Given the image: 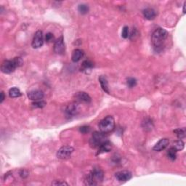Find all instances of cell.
Here are the masks:
<instances>
[{
  "instance_id": "1",
  "label": "cell",
  "mask_w": 186,
  "mask_h": 186,
  "mask_svg": "<svg viewBox=\"0 0 186 186\" xmlns=\"http://www.w3.org/2000/svg\"><path fill=\"white\" fill-rule=\"evenodd\" d=\"M168 35V32L165 29L161 28H157L153 31L151 41L155 51L160 52L162 50Z\"/></svg>"
},
{
  "instance_id": "2",
  "label": "cell",
  "mask_w": 186,
  "mask_h": 186,
  "mask_svg": "<svg viewBox=\"0 0 186 186\" xmlns=\"http://www.w3.org/2000/svg\"><path fill=\"white\" fill-rule=\"evenodd\" d=\"M104 173L103 170L99 167H94L91 172L87 174L85 183L88 185H96L103 181Z\"/></svg>"
},
{
  "instance_id": "3",
  "label": "cell",
  "mask_w": 186,
  "mask_h": 186,
  "mask_svg": "<svg viewBox=\"0 0 186 186\" xmlns=\"http://www.w3.org/2000/svg\"><path fill=\"white\" fill-rule=\"evenodd\" d=\"M23 65V60L20 57H15L13 60H7L2 63L1 66L2 71L5 74H10L18 67Z\"/></svg>"
},
{
  "instance_id": "4",
  "label": "cell",
  "mask_w": 186,
  "mask_h": 186,
  "mask_svg": "<svg viewBox=\"0 0 186 186\" xmlns=\"http://www.w3.org/2000/svg\"><path fill=\"white\" fill-rule=\"evenodd\" d=\"M115 121L111 116H108L100 121L99 124V128L100 132L104 133H109L114 129Z\"/></svg>"
},
{
  "instance_id": "5",
  "label": "cell",
  "mask_w": 186,
  "mask_h": 186,
  "mask_svg": "<svg viewBox=\"0 0 186 186\" xmlns=\"http://www.w3.org/2000/svg\"><path fill=\"white\" fill-rule=\"evenodd\" d=\"M107 140H108V137H107L106 134L102 132H95L92 136L89 143L92 147L99 148L103 143H104Z\"/></svg>"
},
{
  "instance_id": "6",
  "label": "cell",
  "mask_w": 186,
  "mask_h": 186,
  "mask_svg": "<svg viewBox=\"0 0 186 186\" xmlns=\"http://www.w3.org/2000/svg\"><path fill=\"white\" fill-rule=\"evenodd\" d=\"M74 151V149L71 146H68V145L63 146L57 151V156L60 159H67L70 158Z\"/></svg>"
},
{
  "instance_id": "7",
  "label": "cell",
  "mask_w": 186,
  "mask_h": 186,
  "mask_svg": "<svg viewBox=\"0 0 186 186\" xmlns=\"http://www.w3.org/2000/svg\"><path fill=\"white\" fill-rule=\"evenodd\" d=\"M66 47H65L64 39L63 36H60L58 39H57L54 45V51L55 53L58 55H63L65 53Z\"/></svg>"
},
{
  "instance_id": "8",
  "label": "cell",
  "mask_w": 186,
  "mask_h": 186,
  "mask_svg": "<svg viewBox=\"0 0 186 186\" xmlns=\"http://www.w3.org/2000/svg\"><path fill=\"white\" fill-rule=\"evenodd\" d=\"M44 38L43 34L41 31H38L36 32L35 35L34 36L33 41H32V47L34 48H39L43 45Z\"/></svg>"
},
{
  "instance_id": "9",
  "label": "cell",
  "mask_w": 186,
  "mask_h": 186,
  "mask_svg": "<svg viewBox=\"0 0 186 186\" xmlns=\"http://www.w3.org/2000/svg\"><path fill=\"white\" fill-rule=\"evenodd\" d=\"M115 177L120 182H126L132 178V173L127 170H123L116 172Z\"/></svg>"
},
{
  "instance_id": "10",
  "label": "cell",
  "mask_w": 186,
  "mask_h": 186,
  "mask_svg": "<svg viewBox=\"0 0 186 186\" xmlns=\"http://www.w3.org/2000/svg\"><path fill=\"white\" fill-rule=\"evenodd\" d=\"M28 97L33 101L42 100L44 97V93L41 90H32L28 93Z\"/></svg>"
},
{
  "instance_id": "11",
  "label": "cell",
  "mask_w": 186,
  "mask_h": 186,
  "mask_svg": "<svg viewBox=\"0 0 186 186\" xmlns=\"http://www.w3.org/2000/svg\"><path fill=\"white\" fill-rule=\"evenodd\" d=\"M169 143H170V141H169V140L166 139V138H164V139L160 140L154 145V147H153V151H162L164 150V149L168 146Z\"/></svg>"
},
{
  "instance_id": "12",
  "label": "cell",
  "mask_w": 186,
  "mask_h": 186,
  "mask_svg": "<svg viewBox=\"0 0 186 186\" xmlns=\"http://www.w3.org/2000/svg\"><path fill=\"white\" fill-rule=\"evenodd\" d=\"M75 98L77 101L79 102H84V103H90L91 102V97L87 93H84V92H78V93H76Z\"/></svg>"
},
{
  "instance_id": "13",
  "label": "cell",
  "mask_w": 186,
  "mask_h": 186,
  "mask_svg": "<svg viewBox=\"0 0 186 186\" xmlns=\"http://www.w3.org/2000/svg\"><path fill=\"white\" fill-rule=\"evenodd\" d=\"M84 56V51L80 49H76L73 51L71 60L73 62H78Z\"/></svg>"
},
{
  "instance_id": "14",
  "label": "cell",
  "mask_w": 186,
  "mask_h": 186,
  "mask_svg": "<svg viewBox=\"0 0 186 186\" xmlns=\"http://www.w3.org/2000/svg\"><path fill=\"white\" fill-rule=\"evenodd\" d=\"M143 15H144V17L147 20H152L156 18V13L152 8H146L143 10Z\"/></svg>"
},
{
  "instance_id": "15",
  "label": "cell",
  "mask_w": 186,
  "mask_h": 186,
  "mask_svg": "<svg viewBox=\"0 0 186 186\" xmlns=\"http://www.w3.org/2000/svg\"><path fill=\"white\" fill-rule=\"evenodd\" d=\"M112 147L113 145L108 140L105 141L104 143H103V144L99 147V151L97 154H100V153L105 152H109V151H111V149H112Z\"/></svg>"
},
{
  "instance_id": "16",
  "label": "cell",
  "mask_w": 186,
  "mask_h": 186,
  "mask_svg": "<svg viewBox=\"0 0 186 186\" xmlns=\"http://www.w3.org/2000/svg\"><path fill=\"white\" fill-rule=\"evenodd\" d=\"M99 82L100 84L101 87L103 89V91L105 93L109 94L110 93V91H109V87H108V80H107L106 77L105 76H100L99 77Z\"/></svg>"
},
{
  "instance_id": "17",
  "label": "cell",
  "mask_w": 186,
  "mask_h": 186,
  "mask_svg": "<svg viewBox=\"0 0 186 186\" xmlns=\"http://www.w3.org/2000/svg\"><path fill=\"white\" fill-rule=\"evenodd\" d=\"M77 112V106L75 104H71L66 108V114L68 116H72L76 114Z\"/></svg>"
},
{
  "instance_id": "18",
  "label": "cell",
  "mask_w": 186,
  "mask_h": 186,
  "mask_svg": "<svg viewBox=\"0 0 186 186\" xmlns=\"http://www.w3.org/2000/svg\"><path fill=\"white\" fill-rule=\"evenodd\" d=\"M22 93L20 91V89L17 87H13L11 88L9 90V95L10 97H13V98H15V97H20Z\"/></svg>"
},
{
  "instance_id": "19",
  "label": "cell",
  "mask_w": 186,
  "mask_h": 186,
  "mask_svg": "<svg viewBox=\"0 0 186 186\" xmlns=\"http://www.w3.org/2000/svg\"><path fill=\"white\" fill-rule=\"evenodd\" d=\"M177 151H176L173 147L170 148L167 151V156L169 157V159H170L171 161L175 160L176 157H177Z\"/></svg>"
},
{
  "instance_id": "20",
  "label": "cell",
  "mask_w": 186,
  "mask_h": 186,
  "mask_svg": "<svg viewBox=\"0 0 186 186\" xmlns=\"http://www.w3.org/2000/svg\"><path fill=\"white\" fill-rule=\"evenodd\" d=\"M93 63L91 62L90 60H85L84 61L83 63H82V71H86L90 70V69H92L93 68Z\"/></svg>"
},
{
  "instance_id": "21",
  "label": "cell",
  "mask_w": 186,
  "mask_h": 186,
  "mask_svg": "<svg viewBox=\"0 0 186 186\" xmlns=\"http://www.w3.org/2000/svg\"><path fill=\"white\" fill-rule=\"evenodd\" d=\"M184 146H185V144L183 142V140H177L173 143V147L176 151H182L184 148Z\"/></svg>"
},
{
  "instance_id": "22",
  "label": "cell",
  "mask_w": 186,
  "mask_h": 186,
  "mask_svg": "<svg viewBox=\"0 0 186 186\" xmlns=\"http://www.w3.org/2000/svg\"><path fill=\"white\" fill-rule=\"evenodd\" d=\"M174 133H175V135H177V137L179 138L180 140L183 139L185 137V134L186 131L185 128H181V129H175L174 131Z\"/></svg>"
},
{
  "instance_id": "23",
  "label": "cell",
  "mask_w": 186,
  "mask_h": 186,
  "mask_svg": "<svg viewBox=\"0 0 186 186\" xmlns=\"http://www.w3.org/2000/svg\"><path fill=\"white\" fill-rule=\"evenodd\" d=\"M78 12L81 13V14L85 15V14H87V13H88V12H89V7H88L87 5L82 4V5H78Z\"/></svg>"
},
{
  "instance_id": "24",
  "label": "cell",
  "mask_w": 186,
  "mask_h": 186,
  "mask_svg": "<svg viewBox=\"0 0 186 186\" xmlns=\"http://www.w3.org/2000/svg\"><path fill=\"white\" fill-rule=\"evenodd\" d=\"M126 84H127L128 87L130 88H132V87H135L136 84H137V80H136L135 78L129 77L127 78V80H126Z\"/></svg>"
},
{
  "instance_id": "25",
  "label": "cell",
  "mask_w": 186,
  "mask_h": 186,
  "mask_svg": "<svg viewBox=\"0 0 186 186\" xmlns=\"http://www.w3.org/2000/svg\"><path fill=\"white\" fill-rule=\"evenodd\" d=\"M122 36L124 39H127L129 37V28H128V26H124L123 28L122 32Z\"/></svg>"
},
{
  "instance_id": "26",
  "label": "cell",
  "mask_w": 186,
  "mask_h": 186,
  "mask_svg": "<svg viewBox=\"0 0 186 186\" xmlns=\"http://www.w3.org/2000/svg\"><path fill=\"white\" fill-rule=\"evenodd\" d=\"M34 106L36 107V108H43L46 105V102L43 100H39V101H35V102L33 103Z\"/></svg>"
},
{
  "instance_id": "27",
  "label": "cell",
  "mask_w": 186,
  "mask_h": 186,
  "mask_svg": "<svg viewBox=\"0 0 186 186\" xmlns=\"http://www.w3.org/2000/svg\"><path fill=\"white\" fill-rule=\"evenodd\" d=\"M79 130H80V132H82V133L87 134V133H88V132H89L90 127L89 126H87V125L82 126H81V127H80Z\"/></svg>"
},
{
  "instance_id": "28",
  "label": "cell",
  "mask_w": 186,
  "mask_h": 186,
  "mask_svg": "<svg viewBox=\"0 0 186 186\" xmlns=\"http://www.w3.org/2000/svg\"><path fill=\"white\" fill-rule=\"evenodd\" d=\"M54 40V36L52 33H47L45 35V41L47 42H51Z\"/></svg>"
},
{
  "instance_id": "29",
  "label": "cell",
  "mask_w": 186,
  "mask_h": 186,
  "mask_svg": "<svg viewBox=\"0 0 186 186\" xmlns=\"http://www.w3.org/2000/svg\"><path fill=\"white\" fill-rule=\"evenodd\" d=\"M52 185H68V183H66V182L63 181H58V180H55L52 183Z\"/></svg>"
},
{
  "instance_id": "30",
  "label": "cell",
  "mask_w": 186,
  "mask_h": 186,
  "mask_svg": "<svg viewBox=\"0 0 186 186\" xmlns=\"http://www.w3.org/2000/svg\"><path fill=\"white\" fill-rule=\"evenodd\" d=\"M20 177H22V178H26V177H27L28 176V172L27 170H22L20 172Z\"/></svg>"
},
{
  "instance_id": "31",
  "label": "cell",
  "mask_w": 186,
  "mask_h": 186,
  "mask_svg": "<svg viewBox=\"0 0 186 186\" xmlns=\"http://www.w3.org/2000/svg\"><path fill=\"white\" fill-rule=\"evenodd\" d=\"M5 94H4L3 92H2V93H1V97H0V99H1V100H0V103H2L3 102L4 100H5Z\"/></svg>"
},
{
  "instance_id": "32",
  "label": "cell",
  "mask_w": 186,
  "mask_h": 186,
  "mask_svg": "<svg viewBox=\"0 0 186 186\" xmlns=\"http://www.w3.org/2000/svg\"><path fill=\"white\" fill-rule=\"evenodd\" d=\"M185 5H186V3L185 2L183 5V13H184V14L185 13Z\"/></svg>"
}]
</instances>
